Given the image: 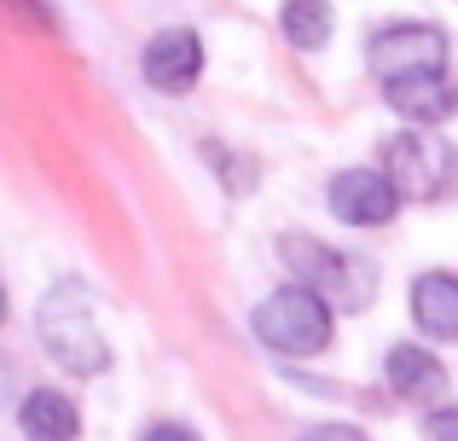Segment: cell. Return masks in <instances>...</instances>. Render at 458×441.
<instances>
[{
    "instance_id": "obj_1",
    "label": "cell",
    "mask_w": 458,
    "mask_h": 441,
    "mask_svg": "<svg viewBox=\"0 0 458 441\" xmlns=\"http://www.w3.org/2000/svg\"><path fill=\"white\" fill-rule=\"evenodd\" d=\"M99 302L81 279H58L35 302V343L64 366L70 377H99L111 366V343L99 337Z\"/></svg>"
},
{
    "instance_id": "obj_2",
    "label": "cell",
    "mask_w": 458,
    "mask_h": 441,
    "mask_svg": "<svg viewBox=\"0 0 458 441\" xmlns=\"http://www.w3.org/2000/svg\"><path fill=\"white\" fill-rule=\"evenodd\" d=\"M279 261L296 273V284L319 291L336 314H366L377 302V267L354 250H331L325 238H308V233H284L279 238Z\"/></svg>"
},
{
    "instance_id": "obj_3",
    "label": "cell",
    "mask_w": 458,
    "mask_h": 441,
    "mask_svg": "<svg viewBox=\"0 0 458 441\" xmlns=\"http://www.w3.org/2000/svg\"><path fill=\"white\" fill-rule=\"evenodd\" d=\"M256 337L267 343L273 354H284V360H313V354L331 349L336 337V308L325 302L319 291H308V284H279V291H267L256 302Z\"/></svg>"
},
{
    "instance_id": "obj_4",
    "label": "cell",
    "mask_w": 458,
    "mask_h": 441,
    "mask_svg": "<svg viewBox=\"0 0 458 441\" xmlns=\"http://www.w3.org/2000/svg\"><path fill=\"white\" fill-rule=\"evenodd\" d=\"M383 174L394 181L401 198H412V204H436V198L453 186V174H458L453 140L441 134V128H406V134H394L389 151H383Z\"/></svg>"
},
{
    "instance_id": "obj_5",
    "label": "cell",
    "mask_w": 458,
    "mask_h": 441,
    "mask_svg": "<svg viewBox=\"0 0 458 441\" xmlns=\"http://www.w3.org/2000/svg\"><path fill=\"white\" fill-rule=\"evenodd\" d=\"M453 47L441 23H383L366 41V64L377 81H406V76H429V70H447Z\"/></svg>"
},
{
    "instance_id": "obj_6",
    "label": "cell",
    "mask_w": 458,
    "mask_h": 441,
    "mask_svg": "<svg viewBox=\"0 0 458 441\" xmlns=\"http://www.w3.org/2000/svg\"><path fill=\"white\" fill-rule=\"evenodd\" d=\"M325 204H331V216L343 226H389L406 198L394 192V181L383 169H343L325 186Z\"/></svg>"
},
{
    "instance_id": "obj_7",
    "label": "cell",
    "mask_w": 458,
    "mask_h": 441,
    "mask_svg": "<svg viewBox=\"0 0 458 441\" xmlns=\"http://www.w3.org/2000/svg\"><path fill=\"white\" fill-rule=\"evenodd\" d=\"M140 76L157 93H191L203 76V35L198 30H157L140 53Z\"/></svg>"
},
{
    "instance_id": "obj_8",
    "label": "cell",
    "mask_w": 458,
    "mask_h": 441,
    "mask_svg": "<svg viewBox=\"0 0 458 441\" xmlns=\"http://www.w3.org/2000/svg\"><path fill=\"white\" fill-rule=\"evenodd\" d=\"M383 105H389L406 128H441L458 111V81L447 76V70L406 76V81H383Z\"/></svg>"
},
{
    "instance_id": "obj_9",
    "label": "cell",
    "mask_w": 458,
    "mask_h": 441,
    "mask_svg": "<svg viewBox=\"0 0 458 441\" xmlns=\"http://www.w3.org/2000/svg\"><path fill=\"white\" fill-rule=\"evenodd\" d=\"M383 377H389V389L401 401H412V407H436V401L447 395V366H441L424 343H394V349L383 354Z\"/></svg>"
},
{
    "instance_id": "obj_10",
    "label": "cell",
    "mask_w": 458,
    "mask_h": 441,
    "mask_svg": "<svg viewBox=\"0 0 458 441\" xmlns=\"http://www.w3.org/2000/svg\"><path fill=\"white\" fill-rule=\"evenodd\" d=\"M406 308H412V326L424 337L458 343V273H418L406 291Z\"/></svg>"
},
{
    "instance_id": "obj_11",
    "label": "cell",
    "mask_w": 458,
    "mask_h": 441,
    "mask_svg": "<svg viewBox=\"0 0 458 441\" xmlns=\"http://www.w3.org/2000/svg\"><path fill=\"white\" fill-rule=\"evenodd\" d=\"M18 430L30 441H76L81 436V412L64 389H30L18 407Z\"/></svg>"
},
{
    "instance_id": "obj_12",
    "label": "cell",
    "mask_w": 458,
    "mask_h": 441,
    "mask_svg": "<svg viewBox=\"0 0 458 441\" xmlns=\"http://www.w3.org/2000/svg\"><path fill=\"white\" fill-rule=\"evenodd\" d=\"M279 30H284V41H291L296 53H319V47L331 41V30H336V12H331V0H284Z\"/></svg>"
},
{
    "instance_id": "obj_13",
    "label": "cell",
    "mask_w": 458,
    "mask_h": 441,
    "mask_svg": "<svg viewBox=\"0 0 458 441\" xmlns=\"http://www.w3.org/2000/svg\"><path fill=\"white\" fill-rule=\"evenodd\" d=\"M296 441H371L360 424H313V430H302Z\"/></svg>"
},
{
    "instance_id": "obj_14",
    "label": "cell",
    "mask_w": 458,
    "mask_h": 441,
    "mask_svg": "<svg viewBox=\"0 0 458 441\" xmlns=\"http://www.w3.org/2000/svg\"><path fill=\"white\" fill-rule=\"evenodd\" d=\"M140 441H203L191 424H174V419H163V424H151V430H140Z\"/></svg>"
},
{
    "instance_id": "obj_15",
    "label": "cell",
    "mask_w": 458,
    "mask_h": 441,
    "mask_svg": "<svg viewBox=\"0 0 458 441\" xmlns=\"http://www.w3.org/2000/svg\"><path fill=\"white\" fill-rule=\"evenodd\" d=\"M436 441H458V412H429V424H424Z\"/></svg>"
},
{
    "instance_id": "obj_16",
    "label": "cell",
    "mask_w": 458,
    "mask_h": 441,
    "mask_svg": "<svg viewBox=\"0 0 458 441\" xmlns=\"http://www.w3.org/2000/svg\"><path fill=\"white\" fill-rule=\"evenodd\" d=\"M0 326H6V284H0Z\"/></svg>"
}]
</instances>
